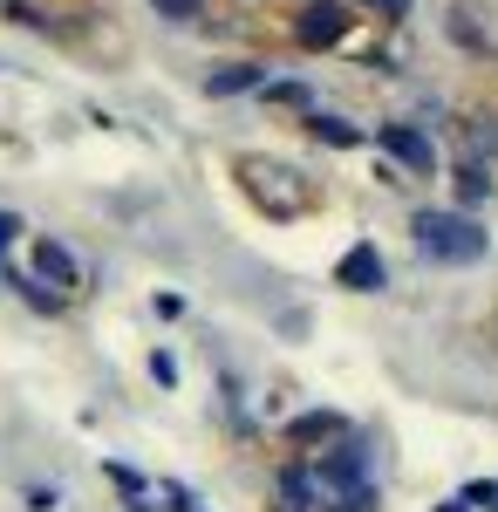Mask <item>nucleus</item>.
Masks as SVG:
<instances>
[{"mask_svg":"<svg viewBox=\"0 0 498 512\" xmlns=\"http://www.w3.org/2000/svg\"><path fill=\"white\" fill-rule=\"evenodd\" d=\"M376 144H383V158H396L403 171H417V178H437V144L423 137L417 123H376Z\"/></svg>","mask_w":498,"mask_h":512,"instance_id":"obj_2","label":"nucleus"},{"mask_svg":"<svg viewBox=\"0 0 498 512\" xmlns=\"http://www.w3.org/2000/svg\"><path fill=\"white\" fill-rule=\"evenodd\" d=\"M437 512H471V499H464V492H458V499H444V506H437Z\"/></svg>","mask_w":498,"mask_h":512,"instance_id":"obj_21","label":"nucleus"},{"mask_svg":"<svg viewBox=\"0 0 498 512\" xmlns=\"http://www.w3.org/2000/svg\"><path fill=\"white\" fill-rule=\"evenodd\" d=\"M55 506H62V492H55V485H48V492H41V485L28 492V512H55Z\"/></svg>","mask_w":498,"mask_h":512,"instance_id":"obj_19","label":"nucleus"},{"mask_svg":"<svg viewBox=\"0 0 498 512\" xmlns=\"http://www.w3.org/2000/svg\"><path fill=\"white\" fill-rule=\"evenodd\" d=\"M260 82H267V62H226V69L205 76V89H212V96H246V89L260 96Z\"/></svg>","mask_w":498,"mask_h":512,"instance_id":"obj_10","label":"nucleus"},{"mask_svg":"<svg viewBox=\"0 0 498 512\" xmlns=\"http://www.w3.org/2000/svg\"><path fill=\"white\" fill-rule=\"evenodd\" d=\"M335 287H348V294H376V287H389V267H383V253H376V239H355L342 260H335Z\"/></svg>","mask_w":498,"mask_h":512,"instance_id":"obj_4","label":"nucleus"},{"mask_svg":"<svg viewBox=\"0 0 498 512\" xmlns=\"http://www.w3.org/2000/svg\"><path fill=\"white\" fill-rule=\"evenodd\" d=\"M410 233H417L423 260H444V267H471V260L492 253V233H485L471 212H417Z\"/></svg>","mask_w":498,"mask_h":512,"instance_id":"obj_1","label":"nucleus"},{"mask_svg":"<svg viewBox=\"0 0 498 512\" xmlns=\"http://www.w3.org/2000/svg\"><path fill=\"white\" fill-rule=\"evenodd\" d=\"M151 14L178 21V28H192V21H205V0H151Z\"/></svg>","mask_w":498,"mask_h":512,"instance_id":"obj_14","label":"nucleus"},{"mask_svg":"<svg viewBox=\"0 0 498 512\" xmlns=\"http://www.w3.org/2000/svg\"><path fill=\"white\" fill-rule=\"evenodd\" d=\"M321 492H328V485H321V472H314V465H287V472L273 478L280 512H314V506H321Z\"/></svg>","mask_w":498,"mask_h":512,"instance_id":"obj_7","label":"nucleus"},{"mask_svg":"<svg viewBox=\"0 0 498 512\" xmlns=\"http://www.w3.org/2000/svg\"><path fill=\"white\" fill-rule=\"evenodd\" d=\"M464 499H471V506H485V512H492V506H498V485H492V478H478V485H464Z\"/></svg>","mask_w":498,"mask_h":512,"instance_id":"obj_18","label":"nucleus"},{"mask_svg":"<svg viewBox=\"0 0 498 512\" xmlns=\"http://www.w3.org/2000/svg\"><path fill=\"white\" fill-rule=\"evenodd\" d=\"M35 280H48V287H62V294H82V267H76V253L62 246V239H35Z\"/></svg>","mask_w":498,"mask_h":512,"instance_id":"obj_6","label":"nucleus"},{"mask_svg":"<svg viewBox=\"0 0 498 512\" xmlns=\"http://www.w3.org/2000/svg\"><path fill=\"white\" fill-rule=\"evenodd\" d=\"M239 171H246V192L260 198V205H267V219H301L307 205H314V198H301V192H280V185H273V178H294V171H287V164H239Z\"/></svg>","mask_w":498,"mask_h":512,"instance_id":"obj_3","label":"nucleus"},{"mask_svg":"<svg viewBox=\"0 0 498 512\" xmlns=\"http://www.w3.org/2000/svg\"><path fill=\"white\" fill-rule=\"evenodd\" d=\"M369 7H383L389 21H403V14H410V0H369Z\"/></svg>","mask_w":498,"mask_h":512,"instance_id":"obj_20","label":"nucleus"},{"mask_svg":"<svg viewBox=\"0 0 498 512\" xmlns=\"http://www.w3.org/2000/svg\"><path fill=\"white\" fill-rule=\"evenodd\" d=\"M342 437H348V417H335V410H301L287 424V444H342Z\"/></svg>","mask_w":498,"mask_h":512,"instance_id":"obj_8","label":"nucleus"},{"mask_svg":"<svg viewBox=\"0 0 498 512\" xmlns=\"http://www.w3.org/2000/svg\"><path fill=\"white\" fill-rule=\"evenodd\" d=\"M348 28H355V14H348L342 0H314V7H301V21H294V35L307 48H342Z\"/></svg>","mask_w":498,"mask_h":512,"instance_id":"obj_5","label":"nucleus"},{"mask_svg":"<svg viewBox=\"0 0 498 512\" xmlns=\"http://www.w3.org/2000/svg\"><path fill=\"white\" fill-rule=\"evenodd\" d=\"M307 137L328 144V151H355V144H369V130H355V123L335 117V110H307Z\"/></svg>","mask_w":498,"mask_h":512,"instance_id":"obj_9","label":"nucleus"},{"mask_svg":"<svg viewBox=\"0 0 498 512\" xmlns=\"http://www.w3.org/2000/svg\"><path fill=\"white\" fill-rule=\"evenodd\" d=\"M151 376H157V383H164V390H178V362H171V355H164V349H151Z\"/></svg>","mask_w":498,"mask_h":512,"instance_id":"obj_16","label":"nucleus"},{"mask_svg":"<svg viewBox=\"0 0 498 512\" xmlns=\"http://www.w3.org/2000/svg\"><path fill=\"white\" fill-rule=\"evenodd\" d=\"M260 103H273V110H321V103H314V89H307V82H294V76H267L260 82Z\"/></svg>","mask_w":498,"mask_h":512,"instance_id":"obj_11","label":"nucleus"},{"mask_svg":"<svg viewBox=\"0 0 498 512\" xmlns=\"http://www.w3.org/2000/svg\"><path fill=\"white\" fill-rule=\"evenodd\" d=\"M157 492H164V499H171V512H205L192 499V492H185V485H178V478H157Z\"/></svg>","mask_w":498,"mask_h":512,"instance_id":"obj_15","label":"nucleus"},{"mask_svg":"<svg viewBox=\"0 0 498 512\" xmlns=\"http://www.w3.org/2000/svg\"><path fill=\"white\" fill-rule=\"evenodd\" d=\"M103 478H110L123 499H144V492H157V478H144V472H130L123 458H103Z\"/></svg>","mask_w":498,"mask_h":512,"instance_id":"obj_12","label":"nucleus"},{"mask_svg":"<svg viewBox=\"0 0 498 512\" xmlns=\"http://www.w3.org/2000/svg\"><path fill=\"white\" fill-rule=\"evenodd\" d=\"M458 198L464 205H485L492 198V171L485 164H458Z\"/></svg>","mask_w":498,"mask_h":512,"instance_id":"obj_13","label":"nucleus"},{"mask_svg":"<svg viewBox=\"0 0 498 512\" xmlns=\"http://www.w3.org/2000/svg\"><path fill=\"white\" fill-rule=\"evenodd\" d=\"M492 512H498V506H492Z\"/></svg>","mask_w":498,"mask_h":512,"instance_id":"obj_22","label":"nucleus"},{"mask_svg":"<svg viewBox=\"0 0 498 512\" xmlns=\"http://www.w3.org/2000/svg\"><path fill=\"white\" fill-rule=\"evenodd\" d=\"M14 239H21V219H14V212H0V267H7V253H14Z\"/></svg>","mask_w":498,"mask_h":512,"instance_id":"obj_17","label":"nucleus"}]
</instances>
